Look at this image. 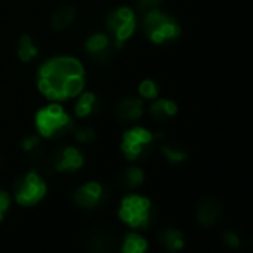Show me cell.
Instances as JSON below:
<instances>
[{"instance_id":"obj_4","label":"cell","mask_w":253,"mask_h":253,"mask_svg":"<svg viewBox=\"0 0 253 253\" xmlns=\"http://www.w3.org/2000/svg\"><path fill=\"white\" fill-rule=\"evenodd\" d=\"M143 15V30L154 43H164L179 37L180 26L169 14H164L155 8L144 12Z\"/></svg>"},{"instance_id":"obj_10","label":"cell","mask_w":253,"mask_h":253,"mask_svg":"<svg viewBox=\"0 0 253 253\" xmlns=\"http://www.w3.org/2000/svg\"><path fill=\"white\" fill-rule=\"evenodd\" d=\"M75 202L86 210L95 209L105 199V189L97 182H88L75 192Z\"/></svg>"},{"instance_id":"obj_9","label":"cell","mask_w":253,"mask_h":253,"mask_svg":"<svg viewBox=\"0 0 253 253\" xmlns=\"http://www.w3.org/2000/svg\"><path fill=\"white\" fill-rule=\"evenodd\" d=\"M85 49L88 53V57L97 63V64H106L112 60L113 56V49L111 45V40L106 34H92L88 37L85 43Z\"/></svg>"},{"instance_id":"obj_11","label":"cell","mask_w":253,"mask_h":253,"mask_svg":"<svg viewBox=\"0 0 253 253\" xmlns=\"http://www.w3.org/2000/svg\"><path fill=\"white\" fill-rule=\"evenodd\" d=\"M221 216H222V206L216 198L209 197L199 201V204L197 207V221L201 226L215 225Z\"/></svg>"},{"instance_id":"obj_2","label":"cell","mask_w":253,"mask_h":253,"mask_svg":"<svg viewBox=\"0 0 253 253\" xmlns=\"http://www.w3.org/2000/svg\"><path fill=\"white\" fill-rule=\"evenodd\" d=\"M118 215L121 221L128 226L134 229H143L152 224L154 207H152V202L149 198L131 194L122 199Z\"/></svg>"},{"instance_id":"obj_1","label":"cell","mask_w":253,"mask_h":253,"mask_svg":"<svg viewBox=\"0 0 253 253\" xmlns=\"http://www.w3.org/2000/svg\"><path fill=\"white\" fill-rule=\"evenodd\" d=\"M84 88V67L72 57L46 61L39 70V89L51 100L76 97Z\"/></svg>"},{"instance_id":"obj_16","label":"cell","mask_w":253,"mask_h":253,"mask_svg":"<svg viewBox=\"0 0 253 253\" xmlns=\"http://www.w3.org/2000/svg\"><path fill=\"white\" fill-rule=\"evenodd\" d=\"M176 112H177L176 103L171 100H167V98H161L150 106V115L154 116V119L161 121V122L173 118L176 115Z\"/></svg>"},{"instance_id":"obj_23","label":"cell","mask_w":253,"mask_h":253,"mask_svg":"<svg viewBox=\"0 0 253 253\" xmlns=\"http://www.w3.org/2000/svg\"><path fill=\"white\" fill-rule=\"evenodd\" d=\"M23 149L33 154V157L40 155V140L37 136H28L23 140Z\"/></svg>"},{"instance_id":"obj_3","label":"cell","mask_w":253,"mask_h":253,"mask_svg":"<svg viewBox=\"0 0 253 253\" xmlns=\"http://www.w3.org/2000/svg\"><path fill=\"white\" fill-rule=\"evenodd\" d=\"M36 127L46 139H60L73 130V122L61 106L51 105L37 112Z\"/></svg>"},{"instance_id":"obj_21","label":"cell","mask_w":253,"mask_h":253,"mask_svg":"<svg viewBox=\"0 0 253 253\" xmlns=\"http://www.w3.org/2000/svg\"><path fill=\"white\" fill-rule=\"evenodd\" d=\"M109 243L111 241L106 235H103L101 232H95L88 241V247L92 253H106L109 249Z\"/></svg>"},{"instance_id":"obj_17","label":"cell","mask_w":253,"mask_h":253,"mask_svg":"<svg viewBox=\"0 0 253 253\" xmlns=\"http://www.w3.org/2000/svg\"><path fill=\"white\" fill-rule=\"evenodd\" d=\"M147 252V240L140 234L130 232L124 237L122 241V253H146Z\"/></svg>"},{"instance_id":"obj_19","label":"cell","mask_w":253,"mask_h":253,"mask_svg":"<svg viewBox=\"0 0 253 253\" xmlns=\"http://www.w3.org/2000/svg\"><path fill=\"white\" fill-rule=\"evenodd\" d=\"M161 152H163V155L166 157V160L173 163V164L182 163L188 157L186 149L179 143H166V144L161 146Z\"/></svg>"},{"instance_id":"obj_15","label":"cell","mask_w":253,"mask_h":253,"mask_svg":"<svg viewBox=\"0 0 253 253\" xmlns=\"http://www.w3.org/2000/svg\"><path fill=\"white\" fill-rule=\"evenodd\" d=\"M98 108H100L98 98L92 92H84L76 101L75 113L78 118H88L95 112H98Z\"/></svg>"},{"instance_id":"obj_22","label":"cell","mask_w":253,"mask_h":253,"mask_svg":"<svg viewBox=\"0 0 253 253\" xmlns=\"http://www.w3.org/2000/svg\"><path fill=\"white\" fill-rule=\"evenodd\" d=\"M139 94L143 97V98H155L158 95V86L154 81L150 79H146L140 84L139 86Z\"/></svg>"},{"instance_id":"obj_7","label":"cell","mask_w":253,"mask_h":253,"mask_svg":"<svg viewBox=\"0 0 253 253\" xmlns=\"http://www.w3.org/2000/svg\"><path fill=\"white\" fill-rule=\"evenodd\" d=\"M106 27L109 33L113 36L115 46L119 49L133 34L136 28L134 12L130 8H118L112 11L106 18Z\"/></svg>"},{"instance_id":"obj_25","label":"cell","mask_w":253,"mask_h":253,"mask_svg":"<svg viewBox=\"0 0 253 253\" xmlns=\"http://www.w3.org/2000/svg\"><path fill=\"white\" fill-rule=\"evenodd\" d=\"M9 206H11V197H9V194L6 191H3V189H0V222L3 221Z\"/></svg>"},{"instance_id":"obj_5","label":"cell","mask_w":253,"mask_h":253,"mask_svg":"<svg viewBox=\"0 0 253 253\" xmlns=\"http://www.w3.org/2000/svg\"><path fill=\"white\" fill-rule=\"evenodd\" d=\"M46 194V183L45 180L36 173L28 171L21 176L14 185V195L20 206L31 207L45 197Z\"/></svg>"},{"instance_id":"obj_24","label":"cell","mask_w":253,"mask_h":253,"mask_svg":"<svg viewBox=\"0 0 253 253\" xmlns=\"http://www.w3.org/2000/svg\"><path fill=\"white\" fill-rule=\"evenodd\" d=\"M75 139H76V141H79V143L92 141V140L95 139V133H94V130L89 128V127H82V128L76 130Z\"/></svg>"},{"instance_id":"obj_13","label":"cell","mask_w":253,"mask_h":253,"mask_svg":"<svg viewBox=\"0 0 253 253\" xmlns=\"http://www.w3.org/2000/svg\"><path fill=\"white\" fill-rule=\"evenodd\" d=\"M75 17H76V9L72 5H63L51 17V28L56 31L66 30L75 21Z\"/></svg>"},{"instance_id":"obj_26","label":"cell","mask_w":253,"mask_h":253,"mask_svg":"<svg viewBox=\"0 0 253 253\" xmlns=\"http://www.w3.org/2000/svg\"><path fill=\"white\" fill-rule=\"evenodd\" d=\"M163 3V0H139L137 2V8L141 14L150 11V9H155Z\"/></svg>"},{"instance_id":"obj_14","label":"cell","mask_w":253,"mask_h":253,"mask_svg":"<svg viewBox=\"0 0 253 253\" xmlns=\"http://www.w3.org/2000/svg\"><path fill=\"white\" fill-rule=\"evenodd\" d=\"M160 243L171 253H176L179 250L183 249L185 246V237H183V232L180 229H176V228H164L161 232H160V237H158Z\"/></svg>"},{"instance_id":"obj_6","label":"cell","mask_w":253,"mask_h":253,"mask_svg":"<svg viewBox=\"0 0 253 253\" xmlns=\"http://www.w3.org/2000/svg\"><path fill=\"white\" fill-rule=\"evenodd\" d=\"M154 140L155 137L150 131L141 127H134L124 134L121 149L127 160L136 161L150 154L152 147H154Z\"/></svg>"},{"instance_id":"obj_8","label":"cell","mask_w":253,"mask_h":253,"mask_svg":"<svg viewBox=\"0 0 253 253\" xmlns=\"http://www.w3.org/2000/svg\"><path fill=\"white\" fill-rule=\"evenodd\" d=\"M49 164L56 171H76L84 166V157L73 146H60L51 150Z\"/></svg>"},{"instance_id":"obj_20","label":"cell","mask_w":253,"mask_h":253,"mask_svg":"<svg viewBox=\"0 0 253 253\" xmlns=\"http://www.w3.org/2000/svg\"><path fill=\"white\" fill-rule=\"evenodd\" d=\"M17 54H18V57H20L21 61H30V60H33V58L37 56V49H36V46L33 45L31 37L23 36V37L18 40V45H17Z\"/></svg>"},{"instance_id":"obj_18","label":"cell","mask_w":253,"mask_h":253,"mask_svg":"<svg viewBox=\"0 0 253 253\" xmlns=\"http://www.w3.org/2000/svg\"><path fill=\"white\" fill-rule=\"evenodd\" d=\"M144 180V173L141 169L139 167H130L127 169L118 179V183L125 188V189H134L139 185H141V182Z\"/></svg>"},{"instance_id":"obj_27","label":"cell","mask_w":253,"mask_h":253,"mask_svg":"<svg viewBox=\"0 0 253 253\" xmlns=\"http://www.w3.org/2000/svg\"><path fill=\"white\" fill-rule=\"evenodd\" d=\"M224 241H225L229 247H232V249L240 247V243H241L238 234H235V232L231 231V229H228V231L224 232Z\"/></svg>"},{"instance_id":"obj_12","label":"cell","mask_w":253,"mask_h":253,"mask_svg":"<svg viewBox=\"0 0 253 253\" xmlns=\"http://www.w3.org/2000/svg\"><path fill=\"white\" fill-rule=\"evenodd\" d=\"M113 113L119 121H136L143 115V103L140 98L125 97L115 105Z\"/></svg>"}]
</instances>
